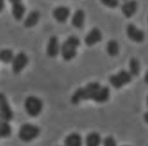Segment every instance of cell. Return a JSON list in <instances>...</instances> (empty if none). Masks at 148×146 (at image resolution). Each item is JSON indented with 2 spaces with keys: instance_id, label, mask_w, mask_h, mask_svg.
<instances>
[{
  "instance_id": "7",
  "label": "cell",
  "mask_w": 148,
  "mask_h": 146,
  "mask_svg": "<svg viewBox=\"0 0 148 146\" xmlns=\"http://www.w3.org/2000/svg\"><path fill=\"white\" fill-rule=\"evenodd\" d=\"M28 57L24 53H19L17 55L14 57L12 61V69L15 74L20 73L28 64Z\"/></svg>"
},
{
  "instance_id": "8",
  "label": "cell",
  "mask_w": 148,
  "mask_h": 146,
  "mask_svg": "<svg viewBox=\"0 0 148 146\" xmlns=\"http://www.w3.org/2000/svg\"><path fill=\"white\" fill-rule=\"evenodd\" d=\"M127 35L134 42L141 43L145 39V33L143 31L138 29L133 24H129L127 27Z\"/></svg>"
},
{
  "instance_id": "18",
  "label": "cell",
  "mask_w": 148,
  "mask_h": 146,
  "mask_svg": "<svg viewBox=\"0 0 148 146\" xmlns=\"http://www.w3.org/2000/svg\"><path fill=\"white\" fill-rule=\"evenodd\" d=\"M106 52L110 56H116L119 53V43L116 40H110L106 45Z\"/></svg>"
},
{
  "instance_id": "25",
  "label": "cell",
  "mask_w": 148,
  "mask_h": 146,
  "mask_svg": "<svg viewBox=\"0 0 148 146\" xmlns=\"http://www.w3.org/2000/svg\"><path fill=\"white\" fill-rule=\"evenodd\" d=\"M144 120H145V121L148 123V112H147L145 115H144Z\"/></svg>"
},
{
  "instance_id": "11",
  "label": "cell",
  "mask_w": 148,
  "mask_h": 146,
  "mask_svg": "<svg viewBox=\"0 0 148 146\" xmlns=\"http://www.w3.org/2000/svg\"><path fill=\"white\" fill-rule=\"evenodd\" d=\"M53 16L58 22L64 23L67 20V19L70 16V10L67 7L64 6L57 7L53 11Z\"/></svg>"
},
{
  "instance_id": "3",
  "label": "cell",
  "mask_w": 148,
  "mask_h": 146,
  "mask_svg": "<svg viewBox=\"0 0 148 146\" xmlns=\"http://www.w3.org/2000/svg\"><path fill=\"white\" fill-rule=\"evenodd\" d=\"M43 106V101L36 96H29L25 100L26 111L32 117H38L42 112Z\"/></svg>"
},
{
  "instance_id": "6",
  "label": "cell",
  "mask_w": 148,
  "mask_h": 146,
  "mask_svg": "<svg viewBox=\"0 0 148 146\" xmlns=\"http://www.w3.org/2000/svg\"><path fill=\"white\" fill-rule=\"evenodd\" d=\"M0 119L7 122L13 119V111L6 96L2 93H0Z\"/></svg>"
},
{
  "instance_id": "17",
  "label": "cell",
  "mask_w": 148,
  "mask_h": 146,
  "mask_svg": "<svg viewBox=\"0 0 148 146\" xmlns=\"http://www.w3.org/2000/svg\"><path fill=\"white\" fill-rule=\"evenodd\" d=\"M101 143V138L98 132H91L86 138V146H100Z\"/></svg>"
},
{
  "instance_id": "14",
  "label": "cell",
  "mask_w": 148,
  "mask_h": 146,
  "mask_svg": "<svg viewBox=\"0 0 148 146\" xmlns=\"http://www.w3.org/2000/svg\"><path fill=\"white\" fill-rule=\"evenodd\" d=\"M137 10V3L135 1H128L122 5V11L127 18H130Z\"/></svg>"
},
{
  "instance_id": "5",
  "label": "cell",
  "mask_w": 148,
  "mask_h": 146,
  "mask_svg": "<svg viewBox=\"0 0 148 146\" xmlns=\"http://www.w3.org/2000/svg\"><path fill=\"white\" fill-rule=\"evenodd\" d=\"M109 81L114 88H120L132 81V76L129 72L122 70L121 72H119V74L111 76Z\"/></svg>"
},
{
  "instance_id": "24",
  "label": "cell",
  "mask_w": 148,
  "mask_h": 146,
  "mask_svg": "<svg viewBox=\"0 0 148 146\" xmlns=\"http://www.w3.org/2000/svg\"><path fill=\"white\" fill-rule=\"evenodd\" d=\"M3 7H4V3H3V1L0 0V12L3 10Z\"/></svg>"
},
{
  "instance_id": "4",
  "label": "cell",
  "mask_w": 148,
  "mask_h": 146,
  "mask_svg": "<svg viewBox=\"0 0 148 146\" xmlns=\"http://www.w3.org/2000/svg\"><path fill=\"white\" fill-rule=\"evenodd\" d=\"M40 133V129L38 127L26 123L22 125L19 131V138L23 142H30L35 139Z\"/></svg>"
},
{
  "instance_id": "22",
  "label": "cell",
  "mask_w": 148,
  "mask_h": 146,
  "mask_svg": "<svg viewBox=\"0 0 148 146\" xmlns=\"http://www.w3.org/2000/svg\"><path fill=\"white\" fill-rule=\"evenodd\" d=\"M103 146H117L116 140L112 137L108 136L104 139Z\"/></svg>"
},
{
  "instance_id": "2",
  "label": "cell",
  "mask_w": 148,
  "mask_h": 146,
  "mask_svg": "<svg viewBox=\"0 0 148 146\" xmlns=\"http://www.w3.org/2000/svg\"><path fill=\"white\" fill-rule=\"evenodd\" d=\"M80 44V40L76 36H70L62 44L60 50L63 59L66 61L75 58L77 55V49Z\"/></svg>"
},
{
  "instance_id": "27",
  "label": "cell",
  "mask_w": 148,
  "mask_h": 146,
  "mask_svg": "<svg viewBox=\"0 0 148 146\" xmlns=\"http://www.w3.org/2000/svg\"><path fill=\"white\" fill-rule=\"evenodd\" d=\"M147 105H148V97H147Z\"/></svg>"
},
{
  "instance_id": "15",
  "label": "cell",
  "mask_w": 148,
  "mask_h": 146,
  "mask_svg": "<svg viewBox=\"0 0 148 146\" xmlns=\"http://www.w3.org/2000/svg\"><path fill=\"white\" fill-rule=\"evenodd\" d=\"M65 146H82V138L78 133H71L65 139Z\"/></svg>"
},
{
  "instance_id": "28",
  "label": "cell",
  "mask_w": 148,
  "mask_h": 146,
  "mask_svg": "<svg viewBox=\"0 0 148 146\" xmlns=\"http://www.w3.org/2000/svg\"><path fill=\"white\" fill-rule=\"evenodd\" d=\"M124 146H129V145H124Z\"/></svg>"
},
{
  "instance_id": "10",
  "label": "cell",
  "mask_w": 148,
  "mask_h": 146,
  "mask_svg": "<svg viewBox=\"0 0 148 146\" xmlns=\"http://www.w3.org/2000/svg\"><path fill=\"white\" fill-rule=\"evenodd\" d=\"M60 52L59 40L57 37L53 36L49 38V44L47 46V55L51 58H55L58 55Z\"/></svg>"
},
{
  "instance_id": "12",
  "label": "cell",
  "mask_w": 148,
  "mask_h": 146,
  "mask_svg": "<svg viewBox=\"0 0 148 146\" xmlns=\"http://www.w3.org/2000/svg\"><path fill=\"white\" fill-rule=\"evenodd\" d=\"M11 3L13 5L12 8V13L16 20H21L23 18V15L25 14L26 8L23 5V3L21 1L18 0H12Z\"/></svg>"
},
{
  "instance_id": "21",
  "label": "cell",
  "mask_w": 148,
  "mask_h": 146,
  "mask_svg": "<svg viewBox=\"0 0 148 146\" xmlns=\"http://www.w3.org/2000/svg\"><path fill=\"white\" fill-rule=\"evenodd\" d=\"M11 134V127L7 121L0 119V137L6 138Z\"/></svg>"
},
{
  "instance_id": "23",
  "label": "cell",
  "mask_w": 148,
  "mask_h": 146,
  "mask_svg": "<svg viewBox=\"0 0 148 146\" xmlns=\"http://www.w3.org/2000/svg\"><path fill=\"white\" fill-rule=\"evenodd\" d=\"M102 3L110 8H116L119 5V1L116 0H102Z\"/></svg>"
},
{
  "instance_id": "26",
  "label": "cell",
  "mask_w": 148,
  "mask_h": 146,
  "mask_svg": "<svg viewBox=\"0 0 148 146\" xmlns=\"http://www.w3.org/2000/svg\"><path fill=\"white\" fill-rule=\"evenodd\" d=\"M145 82H146L147 84H148V72L145 75Z\"/></svg>"
},
{
  "instance_id": "16",
  "label": "cell",
  "mask_w": 148,
  "mask_h": 146,
  "mask_svg": "<svg viewBox=\"0 0 148 146\" xmlns=\"http://www.w3.org/2000/svg\"><path fill=\"white\" fill-rule=\"evenodd\" d=\"M39 18H40V14L38 11H32L30 13L28 16L27 17L25 22H24V26L27 28H31L34 26H36L39 20Z\"/></svg>"
},
{
  "instance_id": "9",
  "label": "cell",
  "mask_w": 148,
  "mask_h": 146,
  "mask_svg": "<svg viewBox=\"0 0 148 146\" xmlns=\"http://www.w3.org/2000/svg\"><path fill=\"white\" fill-rule=\"evenodd\" d=\"M102 39V34L101 31L98 28L95 27L89 31L87 36L84 38V42L87 46H92L94 44L101 42Z\"/></svg>"
},
{
  "instance_id": "13",
  "label": "cell",
  "mask_w": 148,
  "mask_h": 146,
  "mask_svg": "<svg viewBox=\"0 0 148 146\" xmlns=\"http://www.w3.org/2000/svg\"><path fill=\"white\" fill-rule=\"evenodd\" d=\"M84 19H85L84 11L82 10H77L74 13L73 17L72 19V25L76 28L82 29L84 26Z\"/></svg>"
},
{
  "instance_id": "19",
  "label": "cell",
  "mask_w": 148,
  "mask_h": 146,
  "mask_svg": "<svg viewBox=\"0 0 148 146\" xmlns=\"http://www.w3.org/2000/svg\"><path fill=\"white\" fill-rule=\"evenodd\" d=\"M140 72V62L137 59L132 58L130 61V73L132 76H137Z\"/></svg>"
},
{
  "instance_id": "20",
  "label": "cell",
  "mask_w": 148,
  "mask_h": 146,
  "mask_svg": "<svg viewBox=\"0 0 148 146\" xmlns=\"http://www.w3.org/2000/svg\"><path fill=\"white\" fill-rule=\"evenodd\" d=\"M14 54L10 49H3L0 51V60L3 63H10L12 62L14 59Z\"/></svg>"
},
{
  "instance_id": "1",
  "label": "cell",
  "mask_w": 148,
  "mask_h": 146,
  "mask_svg": "<svg viewBox=\"0 0 148 146\" xmlns=\"http://www.w3.org/2000/svg\"><path fill=\"white\" fill-rule=\"evenodd\" d=\"M110 97V89L108 87H102L99 83H89L85 88H78L71 98L74 104H77L82 100H93L97 103L107 101Z\"/></svg>"
}]
</instances>
